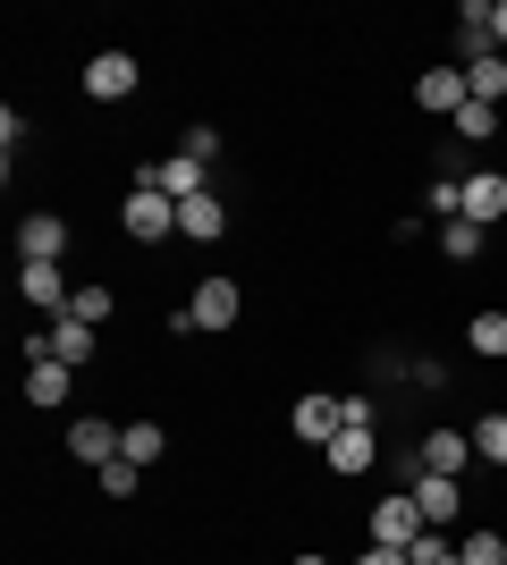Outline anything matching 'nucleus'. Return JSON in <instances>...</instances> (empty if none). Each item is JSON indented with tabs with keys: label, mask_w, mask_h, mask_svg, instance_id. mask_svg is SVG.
Returning a JSON list of instances; mask_svg holds the SVG:
<instances>
[{
	"label": "nucleus",
	"mask_w": 507,
	"mask_h": 565,
	"mask_svg": "<svg viewBox=\"0 0 507 565\" xmlns=\"http://www.w3.org/2000/svg\"><path fill=\"white\" fill-rule=\"evenodd\" d=\"M161 448H169V430H161V423H127V439H119L127 465H161Z\"/></svg>",
	"instance_id": "f3484780"
},
{
	"label": "nucleus",
	"mask_w": 507,
	"mask_h": 565,
	"mask_svg": "<svg viewBox=\"0 0 507 565\" xmlns=\"http://www.w3.org/2000/svg\"><path fill=\"white\" fill-rule=\"evenodd\" d=\"M448 127H457L465 143H490V136H499V102H465V110L448 118Z\"/></svg>",
	"instance_id": "6ab92c4d"
},
{
	"label": "nucleus",
	"mask_w": 507,
	"mask_h": 565,
	"mask_svg": "<svg viewBox=\"0 0 507 565\" xmlns=\"http://www.w3.org/2000/svg\"><path fill=\"white\" fill-rule=\"evenodd\" d=\"M237 312H245L237 279H203V287H194V296H187V321H194V330H229Z\"/></svg>",
	"instance_id": "423d86ee"
},
{
	"label": "nucleus",
	"mask_w": 507,
	"mask_h": 565,
	"mask_svg": "<svg viewBox=\"0 0 507 565\" xmlns=\"http://www.w3.org/2000/svg\"><path fill=\"white\" fill-rule=\"evenodd\" d=\"M68 363H51V338H34V347H25V405H43V414H51V405H68Z\"/></svg>",
	"instance_id": "f03ea898"
},
{
	"label": "nucleus",
	"mask_w": 507,
	"mask_h": 565,
	"mask_svg": "<svg viewBox=\"0 0 507 565\" xmlns=\"http://www.w3.org/2000/svg\"><path fill=\"white\" fill-rule=\"evenodd\" d=\"M178 236H194V245H220V236H229L220 194H194V203H178Z\"/></svg>",
	"instance_id": "ddd939ff"
},
{
	"label": "nucleus",
	"mask_w": 507,
	"mask_h": 565,
	"mask_svg": "<svg viewBox=\"0 0 507 565\" xmlns=\"http://www.w3.org/2000/svg\"><path fill=\"white\" fill-rule=\"evenodd\" d=\"M440 254H448V262H474V254H483V220H448V228H440Z\"/></svg>",
	"instance_id": "aec40b11"
},
{
	"label": "nucleus",
	"mask_w": 507,
	"mask_h": 565,
	"mask_svg": "<svg viewBox=\"0 0 507 565\" xmlns=\"http://www.w3.org/2000/svg\"><path fill=\"white\" fill-rule=\"evenodd\" d=\"M465 220H483V228H490V220H507V178H499V169L465 178Z\"/></svg>",
	"instance_id": "4468645a"
},
{
	"label": "nucleus",
	"mask_w": 507,
	"mask_h": 565,
	"mask_svg": "<svg viewBox=\"0 0 507 565\" xmlns=\"http://www.w3.org/2000/svg\"><path fill=\"white\" fill-rule=\"evenodd\" d=\"M356 565H414V557H406V548H389V541H372V548H363Z\"/></svg>",
	"instance_id": "cd10ccee"
},
{
	"label": "nucleus",
	"mask_w": 507,
	"mask_h": 565,
	"mask_svg": "<svg viewBox=\"0 0 507 565\" xmlns=\"http://www.w3.org/2000/svg\"><path fill=\"white\" fill-rule=\"evenodd\" d=\"M414 102H423V110H440V118H457L465 102V68H423V85H414Z\"/></svg>",
	"instance_id": "9b49d317"
},
{
	"label": "nucleus",
	"mask_w": 507,
	"mask_h": 565,
	"mask_svg": "<svg viewBox=\"0 0 507 565\" xmlns=\"http://www.w3.org/2000/svg\"><path fill=\"white\" fill-rule=\"evenodd\" d=\"M432 212H440V220H465V178H448V169H440V178H432Z\"/></svg>",
	"instance_id": "393cba45"
},
{
	"label": "nucleus",
	"mask_w": 507,
	"mask_h": 565,
	"mask_svg": "<svg viewBox=\"0 0 507 565\" xmlns=\"http://www.w3.org/2000/svg\"><path fill=\"white\" fill-rule=\"evenodd\" d=\"M85 94L94 102H127L136 94V51H94V60H85Z\"/></svg>",
	"instance_id": "39448f33"
},
{
	"label": "nucleus",
	"mask_w": 507,
	"mask_h": 565,
	"mask_svg": "<svg viewBox=\"0 0 507 565\" xmlns=\"http://www.w3.org/2000/svg\"><path fill=\"white\" fill-rule=\"evenodd\" d=\"M414 565H457V541H448V532H440V523H423V532H414V548H406Z\"/></svg>",
	"instance_id": "412c9836"
},
{
	"label": "nucleus",
	"mask_w": 507,
	"mask_h": 565,
	"mask_svg": "<svg viewBox=\"0 0 507 565\" xmlns=\"http://www.w3.org/2000/svg\"><path fill=\"white\" fill-rule=\"evenodd\" d=\"M68 321L102 330V321H110V287H76V296H68Z\"/></svg>",
	"instance_id": "5701e85b"
},
{
	"label": "nucleus",
	"mask_w": 507,
	"mask_h": 565,
	"mask_svg": "<svg viewBox=\"0 0 507 565\" xmlns=\"http://www.w3.org/2000/svg\"><path fill=\"white\" fill-rule=\"evenodd\" d=\"M465 465H474V430H423L414 472H448V481H465Z\"/></svg>",
	"instance_id": "20e7f679"
},
{
	"label": "nucleus",
	"mask_w": 507,
	"mask_h": 565,
	"mask_svg": "<svg viewBox=\"0 0 507 565\" xmlns=\"http://www.w3.org/2000/svg\"><path fill=\"white\" fill-rule=\"evenodd\" d=\"M490 43L507 51V0H490Z\"/></svg>",
	"instance_id": "c85d7f7f"
},
{
	"label": "nucleus",
	"mask_w": 507,
	"mask_h": 565,
	"mask_svg": "<svg viewBox=\"0 0 507 565\" xmlns=\"http://www.w3.org/2000/svg\"><path fill=\"white\" fill-rule=\"evenodd\" d=\"M414 507H423V523H448L465 515V481H448V472H414Z\"/></svg>",
	"instance_id": "0eeeda50"
},
{
	"label": "nucleus",
	"mask_w": 507,
	"mask_h": 565,
	"mask_svg": "<svg viewBox=\"0 0 507 565\" xmlns=\"http://www.w3.org/2000/svg\"><path fill=\"white\" fill-rule=\"evenodd\" d=\"M474 456H483V465H507V414H483V423H474Z\"/></svg>",
	"instance_id": "4be33fe9"
},
{
	"label": "nucleus",
	"mask_w": 507,
	"mask_h": 565,
	"mask_svg": "<svg viewBox=\"0 0 507 565\" xmlns=\"http://www.w3.org/2000/svg\"><path fill=\"white\" fill-rule=\"evenodd\" d=\"M465 347L490 354V363H507V312H474V321H465Z\"/></svg>",
	"instance_id": "dca6fc26"
},
{
	"label": "nucleus",
	"mask_w": 507,
	"mask_h": 565,
	"mask_svg": "<svg viewBox=\"0 0 507 565\" xmlns=\"http://www.w3.org/2000/svg\"><path fill=\"white\" fill-rule=\"evenodd\" d=\"M465 94H474V102H499V94H507V51H490V60H474V68H465Z\"/></svg>",
	"instance_id": "a211bd4d"
},
{
	"label": "nucleus",
	"mask_w": 507,
	"mask_h": 565,
	"mask_svg": "<svg viewBox=\"0 0 507 565\" xmlns=\"http://www.w3.org/2000/svg\"><path fill=\"white\" fill-rule=\"evenodd\" d=\"M60 254H68V220H60V212L18 220V262H60Z\"/></svg>",
	"instance_id": "6e6552de"
},
{
	"label": "nucleus",
	"mask_w": 507,
	"mask_h": 565,
	"mask_svg": "<svg viewBox=\"0 0 507 565\" xmlns=\"http://www.w3.org/2000/svg\"><path fill=\"white\" fill-rule=\"evenodd\" d=\"M119 439H127V423H102V414H76V423H68V456H76V465H119Z\"/></svg>",
	"instance_id": "7ed1b4c3"
},
{
	"label": "nucleus",
	"mask_w": 507,
	"mask_h": 565,
	"mask_svg": "<svg viewBox=\"0 0 507 565\" xmlns=\"http://www.w3.org/2000/svg\"><path fill=\"white\" fill-rule=\"evenodd\" d=\"M414 532H423V507H414V490H406V498H381V507H372V541L414 548Z\"/></svg>",
	"instance_id": "1a4fd4ad"
},
{
	"label": "nucleus",
	"mask_w": 507,
	"mask_h": 565,
	"mask_svg": "<svg viewBox=\"0 0 507 565\" xmlns=\"http://www.w3.org/2000/svg\"><path fill=\"white\" fill-rule=\"evenodd\" d=\"M296 565H330V557H296Z\"/></svg>",
	"instance_id": "c756f323"
},
{
	"label": "nucleus",
	"mask_w": 507,
	"mask_h": 565,
	"mask_svg": "<svg viewBox=\"0 0 507 565\" xmlns=\"http://www.w3.org/2000/svg\"><path fill=\"white\" fill-rule=\"evenodd\" d=\"M51 363H94V330H85V321H68V312H60V330H51Z\"/></svg>",
	"instance_id": "2eb2a0df"
},
{
	"label": "nucleus",
	"mask_w": 507,
	"mask_h": 565,
	"mask_svg": "<svg viewBox=\"0 0 507 565\" xmlns=\"http://www.w3.org/2000/svg\"><path fill=\"white\" fill-rule=\"evenodd\" d=\"M18 296H25V305H60V312H68L76 287L60 279V262H18Z\"/></svg>",
	"instance_id": "f8f14e48"
},
{
	"label": "nucleus",
	"mask_w": 507,
	"mask_h": 565,
	"mask_svg": "<svg viewBox=\"0 0 507 565\" xmlns=\"http://www.w3.org/2000/svg\"><path fill=\"white\" fill-rule=\"evenodd\" d=\"M178 152H187V161H203V169H212V161H220V127H187V143H178Z\"/></svg>",
	"instance_id": "bb28decb"
},
{
	"label": "nucleus",
	"mask_w": 507,
	"mask_h": 565,
	"mask_svg": "<svg viewBox=\"0 0 507 565\" xmlns=\"http://www.w3.org/2000/svg\"><path fill=\"white\" fill-rule=\"evenodd\" d=\"M119 228L136 236V245H161V236H178V203H169V194H152V186H127Z\"/></svg>",
	"instance_id": "f257e3e1"
},
{
	"label": "nucleus",
	"mask_w": 507,
	"mask_h": 565,
	"mask_svg": "<svg viewBox=\"0 0 507 565\" xmlns=\"http://www.w3.org/2000/svg\"><path fill=\"white\" fill-rule=\"evenodd\" d=\"M136 481H145V465H127V456L102 465V498H136Z\"/></svg>",
	"instance_id": "a878e982"
},
{
	"label": "nucleus",
	"mask_w": 507,
	"mask_h": 565,
	"mask_svg": "<svg viewBox=\"0 0 507 565\" xmlns=\"http://www.w3.org/2000/svg\"><path fill=\"white\" fill-rule=\"evenodd\" d=\"M288 439L330 448V439H338V397H296V405H288Z\"/></svg>",
	"instance_id": "9d476101"
},
{
	"label": "nucleus",
	"mask_w": 507,
	"mask_h": 565,
	"mask_svg": "<svg viewBox=\"0 0 507 565\" xmlns=\"http://www.w3.org/2000/svg\"><path fill=\"white\" fill-rule=\"evenodd\" d=\"M457 565H507V541H499V532H465V541H457Z\"/></svg>",
	"instance_id": "b1692460"
}]
</instances>
